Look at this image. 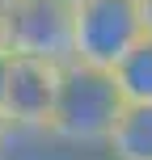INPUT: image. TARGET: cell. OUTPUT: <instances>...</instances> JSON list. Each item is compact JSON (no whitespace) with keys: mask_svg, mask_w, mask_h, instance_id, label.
Returning <instances> with one entry per match:
<instances>
[{"mask_svg":"<svg viewBox=\"0 0 152 160\" xmlns=\"http://www.w3.org/2000/svg\"><path fill=\"white\" fill-rule=\"evenodd\" d=\"M118 114H123V97H118V84H114L110 72L68 63L64 76H59L47 135L59 148H68L72 156H93L106 148Z\"/></svg>","mask_w":152,"mask_h":160,"instance_id":"6da1fadb","label":"cell"},{"mask_svg":"<svg viewBox=\"0 0 152 160\" xmlns=\"http://www.w3.org/2000/svg\"><path fill=\"white\" fill-rule=\"evenodd\" d=\"M144 38L139 0H85L72 8V63L114 72Z\"/></svg>","mask_w":152,"mask_h":160,"instance_id":"7a4b0ae2","label":"cell"},{"mask_svg":"<svg viewBox=\"0 0 152 160\" xmlns=\"http://www.w3.org/2000/svg\"><path fill=\"white\" fill-rule=\"evenodd\" d=\"M4 55L68 68L72 63V8L59 0H8Z\"/></svg>","mask_w":152,"mask_h":160,"instance_id":"3957f363","label":"cell"},{"mask_svg":"<svg viewBox=\"0 0 152 160\" xmlns=\"http://www.w3.org/2000/svg\"><path fill=\"white\" fill-rule=\"evenodd\" d=\"M59 76H64V68H55V63L8 55L4 93H0L4 131H47L51 110H55V93H59Z\"/></svg>","mask_w":152,"mask_h":160,"instance_id":"277c9868","label":"cell"},{"mask_svg":"<svg viewBox=\"0 0 152 160\" xmlns=\"http://www.w3.org/2000/svg\"><path fill=\"white\" fill-rule=\"evenodd\" d=\"M102 156H110V160H152V105H123Z\"/></svg>","mask_w":152,"mask_h":160,"instance_id":"5b68a950","label":"cell"},{"mask_svg":"<svg viewBox=\"0 0 152 160\" xmlns=\"http://www.w3.org/2000/svg\"><path fill=\"white\" fill-rule=\"evenodd\" d=\"M114 84H118L123 105H152V38L135 42V47L123 55V63L114 68Z\"/></svg>","mask_w":152,"mask_h":160,"instance_id":"8992f818","label":"cell"},{"mask_svg":"<svg viewBox=\"0 0 152 160\" xmlns=\"http://www.w3.org/2000/svg\"><path fill=\"white\" fill-rule=\"evenodd\" d=\"M4 34H8V0H0V55H4Z\"/></svg>","mask_w":152,"mask_h":160,"instance_id":"52a82bcc","label":"cell"},{"mask_svg":"<svg viewBox=\"0 0 152 160\" xmlns=\"http://www.w3.org/2000/svg\"><path fill=\"white\" fill-rule=\"evenodd\" d=\"M139 17H144V34L152 38V0H139Z\"/></svg>","mask_w":152,"mask_h":160,"instance_id":"ba28073f","label":"cell"},{"mask_svg":"<svg viewBox=\"0 0 152 160\" xmlns=\"http://www.w3.org/2000/svg\"><path fill=\"white\" fill-rule=\"evenodd\" d=\"M4 72H8V55H0V93H4Z\"/></svg>","mask_w":152,"mask_h":160,"instance_id":"9c48e42d","label":"cell"},{"mask_svg":"<svg viewBox=\"0 0 152 160\" xmlns=\"http://www.w3.org/2000/svg\"><path fill=\"white\" fill-rule=\"evenodd\" d=\"M76 160H110V156H102V152H93V156H76Z\"/></svg>","mask_w":152,"mask_h":160,"instance_id":"30bf717a","label":"cell"},{"mask_svg":"<svg viewBox=\"0 0 152 160\" xmlns=\"http://www.w3.org/2000/svg\"><path fill=\"white\" fill-rule=\"evenodd\" d=\"M59 4H68V8H76V4H85V0H59Z\"/></svg>","mask_w":152,"mask_h":160,"instance_id":"8fae6325","label":"cell"},{"mask_svg":"<svg viewBox=\"0 0 152 160\" xmlns=\"http://www.w3.org/2000/svg\"><path fill=\"white\" fill-rule=\"evenodd\" d=\"M0 148H4V122H0Z\"/></svg>","mask_w":152,"mask_h":160,"instance_id":"7c38bea8","label":"cell"}]
</instances>
